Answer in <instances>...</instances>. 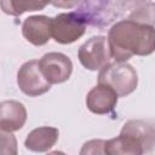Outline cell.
Wrapping results in <instances>:
<instances>
[{"instance_id": "6da1fadb", "label": "cell", "mask_w": 155, "mask_h": 155, "mask_svg": "<svg viewBox=\"0 0 155 155\" xmlns=\"http://www.w3.org/2000/svg\"><path fill=\"white\" fill-rule=\"evenodd\" d=\"M111 57L125 63L133 56H148L155 51V27L121 19L108 33Z\"/></svg>"}, {"instance_id": "7a4b0ae2", "label": "cell", "mask_w": 155, "mask_h": 155, "mask_svg": "<svg viewBox=\"0 0 155 155\" xmlns=\"http://www.w3.org/2000/svg\"><path fill=\"white\" fill-rule=\"evenodd\" d=\"M98 84L110 87L119 97H126L137 88L138 75L136 69L127 62H114L99 71Z\"/></svg>"}, {"instance_id": "3957f363", "label": "cell", "mask_w": 155, "mask_h": 155, "mask_svg": "<svg viewBox=\"0 0 155 155\" xmlns=\"http://www.w3.org/2000/svg\"><path fill=\"white\" fill-rule=\"evenodd\" d=\"M78 58L84 68L92 71H101L110 63V59L113 58L108 38L103 35L90 38L80 46L78 51Z\"/></svg>"}, {"instance_id": "277c9868", "label": "cell", "mask_w": 155, "mask_h": 155, "mask_svg": "<svg viewBox=\"0 0 155 155\" xmlns=\"http://www.w3.org/2000/svg\"><path fill=\"white\" fill-rule=\"evenodd\" d=\"M85 31L86 23L75 11L58 13L52 18V38L58 44H73L79 40Z\"/></svg>"}, {"instance_id": "5b68a950", "label": "cell", "mask_w": 155, "mask_h": 155, "mask_svg": "<svg viewBox=\"0 0 155 155\" xmlns=\"http://www.w3.org/2000/svg\"><path fill=\"white\" fill-rule=\"evenodd\" d=\"M17 85L29 97L41 96L51 88V84L45 79L36 59L28 61L21 65L17 71Z\"/></svg>"}, {"instance_id": "8992f818", "label": "cell", "mask_w": 155, "mask_h": 155, "mask_svg": "<svg viewBox=\"0 0 155 155\" xmlns=\"http://www.w3.org/2000/svg\"><path fill=\"white\" fill-rule=\"evenodd\" d=\"M39 65L45 79L51 85L65 82L73 73L71 59L62 52L45 53L40 58Z\"/></svg>"}, {"instance_id": "52a82bcc", "label": "cell", "mask_w": 155, "mask_h": 155, "mask_svg": "<svg viewBox=\"0 0 155 155\" xmlns=\"http://www.w3.org/2000/svg\"><path fill=\"white\" fill-rule=\"evenodd\" d=\"M22 34L34 46H42L52 38V18L45 15L29 16L23 21Z\"/></svg>"}, {"instance_id": "ba28073f", "label": "cell", "mask_w": 155, "mask_h": 155, "mask_svg": "<svg viewBox=\"0 0 155 155\" xmlns=\"http://www.w3.org/2000/svg\"><path fill=\"white\" fill-rule=\"evenodd\" d=\"M113 2L109 1H84L78 2L79 8L75 12L82 18V21L90 25H97L103 28L104 25L109 24L113 18L115 17L114 8L110 6Z\"/></svg>"}, {"instance_id": "9c48e42d", "label": "cell", "mask_w": 155, "mask_h": 155, "mask_svg": "<svg viewBox=\"0 0 155 155\" xmlns=\"http://www.w3.org/2000/svg\"><path fill=\"white\" fill-rule=\"evenodd\" d=\"M119 96L105 85H96L86 96V105L88 110L97 115L110 114L117 104Z\"/></svg>"}, {"instance_id": "30bf717a", "label": "cell", "mask_w": 155, "mask_h": 155, "mask_svg": "<svg viewBox=\"0 0 155 155\" xmlns=\"http://www.w3.org/2000/svg\"><path fill=\"white\" fill-rule=\"evenodd\" d=\"M27 121V109L18 101H2L0 104V128L1 132L12 133L21 130Z\"/></svg>"}, {"instance_id": "8fae6325", "label": "cell", "mask_w": 155, "mask_h": 155, "mask_svg": "<svg viewBox=\"0 0 155 155\" xmlns=\"http://www.w3.org/2000/svg\"><path fill=\"white\" fill-rule=\"evenodd\" d=\"M107 155H143L147 150L139 138L130 133H120V136L105 140Z\"/></svg>"}, {"instance_id": "7c38bea8", "label": "cell", "mask_w": 155, "mask_h": 155, "mask_svg": "<svg viewBox=\"0 0 155 155\" xmlns=\"http://www.w3.org/2000/svg\"><path fill=\"white\" fill-rule=\"evenodd\" d=\"M59 131L56 127L41 126L30 131L24 140V145L28 150L34 153H45L50 150L58 140Z\"/></svg>"}, {"instance_id": "4fadbf2b", "label": "cell", "mask_w": 155, "mask_h": 155, "mask_svg": "<svg viewBox=\"0 0 155 155\" xmlns=\"http://www.w3.org/2000/svg\"><path fill=\"white\" fill-rule=\"evenodd\" d=\"M120 133H130V134L136 136L137 138H139L142 140L145 149L150 148L155 140V130L151 126H149L142 121H134V120L127 121L122 126Z\"/></svg>"}, {"instance_id": "5bb4252c", "label": "cell", "mask_w": 155, "mask_h": 155, "mask_svg": "<svg viewBox=\"0 0 155 155\" xmlns=\"http://www.w3.org/2000/svg\"><path fill=\"white\" fill-rule=\"evenodd\" d=\"M127 19L133 21L139 24L155 27V2L136 1L134 7L131 8V12Z\"/></svg>"}, {"instance_id": "9a60e30c", "label": "cell", "mask_w": 155, "mask_h": 155, "mask_svg": "<svg viewBox=\"0 0 155 155\" xmlns=\"http://www.w3.org/2000/svg\"><path fill=\"white\" fill-rule=\"evenodd\" d=\"M1 10L6 15L11 16H21L28 11H38L42 10L47 2L40 1H16V0H4L0 2Z\"/></svg>"}, {"instance_id": "2e32d148", "label": "cell", "mask_w": 155, "mask_h": 155, "mask_svg": "<svg viewBox=\"0 0 155 155\" xmlns=\"http://www.w3.org/2000/svg\"><path fill=\"white\" fill-rule=\"evenodd\" d=\"M104 147H105V140L91 139L84 143L79 155H107Z\"/></svg>"}, {"instance_id": "e0dca14e", "label": "cell", "mask_w": 155, "mask_h": 155, "mask_svg": "<svg viewBox=\"0 0 155 155\" xmlns=\"http://www.w3.org/2000/svg\"><path fill=\"white\" fill-rule=\"evenodd\" d=\"M0 136H1L0 155H18L16 137L12 133H7V132H1Z\"/></svg>"}, {"instance_id": "ac0fdd59", "label": "cell", "mask_w": 155, "mask_h": 155, "mask_svg": "<svg viewBox=\"0 0 155 155\" xmlns=\"http://www.w3.org/2000/svg\"><path fill=\"white\" fill-rule=\"evenodd\" d=\"M47 155H67V154H65V153H63V151H61V150H54V151L48 153Z\"/></svg>"}]
</instances>
